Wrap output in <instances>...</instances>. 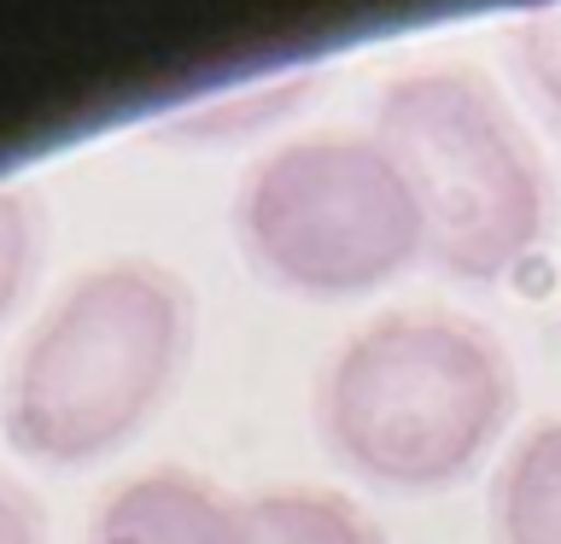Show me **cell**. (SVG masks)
<instances>
[{"mask_svg":"<svg viewBox=\"0 0 561 544\" xmlns=\"http://www.w3.org/2000/svg\"><path fill=\"white\" fill-rule=\"evenodd\" d=\"M0 544H42V515L12 480H0Z\"/></svg>","mask_w":561,"mask_h":544,"instance_id":"obj_10","label":"cell"},{"mask_svg":"<svg viewBox=\"0 0 561 544\" xmlns=\"http://www.w3.org/2000/svg\"><path fill=\"white\" fill-rule=\"evenodd\" d=\"M88 544H252V521L245 503L205 474L152 468L100 503Z\"/></svg>","mask_w":561,"mask_h":544,"instance_id":"obj_5","label":"cell"},{"mask_svg":"<svg viewBox=\"0 0 561 544\" xmlns=\"http://www.w3.org/2000/svg\"><path fill=\"white\" fill-rule=\"evenodd\" d=\"M515 53H520V70L533 82V94L543 100V112L561 123V0H550V7H538L526 18Z\"/></svg>","mask_w":561,"mask_h":544,"instance_id":"obj_9","label":"cell"},{"mask_svg":"<svg viewBox=\"0 0 561 544\" xmlns=\"http://www.w3.org/2000/svg\"><path fill=\"white\" fill-rule=\"evenodd\" d=\"M491 539L561 544V416L533 421L491 474Z\"/></svg>","mask_w":561,"mask_h":544,"instance_id":"obj_6","label":"cell"},{"mask_svg":"<svg viewBox=\"0 0 561 544\" xmlns=\"http://www.w3.org/2000/svg\"><path fill=\"white\" fill-rule=\"evenodd\" d=\"M252 544H386L380 521L333 486H275L245 498Z\"/></svg>","mask_w":561,"mask_h":544,"instance_id":"obj_7","label":"cell"},{"mask_svg":"<svg viewBox=\"0 0 561 544\" xmlns=\"http://www.w3.org/2000/svg\"><path fill=\"white\" fill-rule=\"evenodd\" d=\"M187 345L182 281L140 258L100 263L30 328L7 381V439L35 463H94L164 404Z\"/></svg>","mask_w":561,"mask_h":544,"instance_id":"obj_2","label":"cell"},{"mask_svg":"<svg viewBox=\"0 0 561 544\" xmlns=\"http://www.w3.org/2000/svg\"><path fill=\"white\" fill-rule=\"evenodd\" d=\"M234 235L280 293L316 305L363 298L421 263L415 193L375 135H310L257 158Z\"/></svg>","mask_w":561,"mask_h":544,"instance_id":"obj_4","label":"cell"},{"mask_svg":"<svg viewBox=\"0 0 561 544\" xmlns=\"http://www.w3.org/2000/svg\"><path fill=\"white\" fill-rule=\"evenodd\" d=\"M520 404L515 358L456 310H392L322 363L316 439L351 480L403 498L462 486Z\"/></svg>","mask_w":561,"mask_h":544,"instance_id":"obj_1","label":"cell"},{"mask_svg":"<svg viewBox=\"0 0 561 544\" xmlns=\"http://www.w3.org/2000/svg\"><path fill=\"white\" fill-rule=\"evenodd\" d=\"M35 246H42V217H35L30 193L0 188V322L12 316V305L24 298L35 275Z\"/></svg>","mask_w":561,"mask_h":544,"instance_id":"obj_8","label":"cell"},{"mask_svg":"<svg viewBox=\"0 0 561 544\" xmlns=\"http://www.w3.org/2000/svg\"><path fill=\"white\" fill-rule=\"evenodd\" d=\"M375 140L392 152L421 211V258L450 281H503L550 228V182L473 70H410L386 88Z\"/></svg>","mask_w":561,"mask_h":544,"instance_id":"obj_3","label":"cell"}]
</instances>
